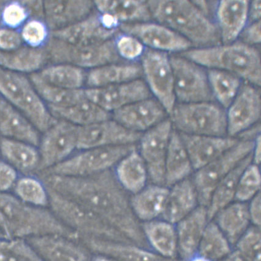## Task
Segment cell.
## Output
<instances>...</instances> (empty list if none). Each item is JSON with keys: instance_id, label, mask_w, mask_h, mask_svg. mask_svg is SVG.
<instances>
[{"instance_id": "6da1fadb", "label": "cell", "mask_w": 261, "mask_h": 261, "mask_svg": "<svg viewBox=\"0 0 261 261\" xmlns=\"http://www.w3.org/2000/svg\"><path fill=\"white\" fill-rule=\"evenodd\" d=\"M47 188L80 204L107 221L131 244L145 248L142 223L132 209L128 194L111 170L86 177L40 174Z\"/></svg>"}, {"instance_id": "7a4b0ae2", "label": "cell", "mask_w": 261, "mask_h": 261, "mask_svg": "<svg viewBox=\"0 0 261 261\" xmlns=\"http://www.w3.org/2000/svg\"><path fill=\"white\" fill-rule=\"evenodd\" d=\"M0 232L6 239H28L59 235L80 241L50 209L28 205L13 195L0 193Z\"/></svg>"}, {"instance_id": "3957f363", "label": "cell", "mask_w": 261, "mask_h": 261, "mask_svg": "<svg viewBox=\"0 0 261 261\" xmlns=\"http://www.w3.org/2000/svg\"><path fill=\"white\" fill-rule=\"evenodd\" d=\"M152 19L200 48L218 45L220 40L217 23L189 1L147 2Z\"/></svg>"}, {"instance_id": "277c9868", "label": "cell", "mask_w": 261, "mask_h": 261, "mask_svg": "<svg viewBox=\"0 0 261 261\" xmlns=\"http://www.w3.org/2000/svg\"><path fill=\"white\" fill-rule=\"evenodd\" d=\"M181 55L202 67L227 72L253 86L261 85L260 53L242 41L189 50Z\"/></svg>"}, {"instance_id": "5b68a950", "label": "cell", "mask_w": 261, "mask_h": 261, "mask_svg": "<svg viewBox=\"0 0 261 261\" xmlns=\"http://www.w3.org/2000/svg\"><path fill=\"white\" fill-rule=\"evenodd\" d=\"M47 189L50 211L63 224L76 233L80 240L90 238L131 244L119 231L91 210L52 189Z\"/></svg>"}, {"instance_id": "8992f818", "label": "cell", "mask_w": 261, "mask_h": 261, "mask_svg": "<svg viewBox=\"0 0 261 261\" xmlns=\"http://www.w3.org/2000/svg\"><path fill=\"white\" fill-rule=\"evenodd\" d=\"M0 94L39 131L44 133L57 121L23 74L0 67Z\"/></svg>"}, {"instance_id": "52a82bcc", "label": "cell", "mask_w": 261, "mask_h": 261, "mask_svg": "<svg viewBox=\"0 0 261 261\" xmlns=\"http://www.w3.org/2000/svg\"><path fill=\"white\" fill-rule=\"evenodd\" d=\"M174 130L196 136H226V110L214 101L176 103L170 114Z\"/></svg>"}, {"instance_id": "ba28073f", "label": "cell", "mask_w": 261, "mask_h": 261, "mask_svg": "<svg viewBox=\"0 0 261 261\" xmlns=\"http://www.w3.org/2000/svg\"><path fill=\"white\" fill-rule=\"evenodd\" d=\"M136 145L82 150L62 163L40 173L69 177H86L110 170Z\"/></svg>"}, {"instance_id": "9c48e42d", "label": "cell", "mask_w": 261, "mask_h": 261, "mask_svg": "<svg viewBox=\"0 0 261 261\" xmlns=\"http://www.w3.org/2000/svg\"><path fill=\"white\" fill-rule=\"evenodd\" d=\"M44 49L49 61L53 64H71L84 70L120 62L113 39L100 44L80 46L50 37Z\"/></svg>"}, {"instance_id": "30bf717a", "label": "cell", "mask_w": 261, "mask_h": 261, "mask_svg": "<svg viewBox=\"0 0 261 261\" xmlns=\"http://www.w3.org/2000/svg\"><path fill=\"white\" fill-rule=\"evenodd\" d=\"M254 140L239 139L233 148L206 166L195 171L193 181L199 205L208 206L219 182L251 154Z\"/></svg>"}, {"instance_id": "8fae6325", "label": "cell", "mask_w": 261, "mask_h": 261, "mask_svg": "<svg viewBox=\"0 0 261 261\" xmlns=\"http://www.w3.org/2000/svg\"><path fill=\"white\" fill-rule=\"evenodd\" d=\"M140 60L145 82L151 96L170 115L176 104L170 56L166 53L146 49Z\"/></svg>"}, {"instance_id": "7c38bea8", "label": "cell", "mask_w": 261, "mask_h": 261, "mask_svg": "<svg viewBox=\"0 0 261 261\" xmlns=\"http://www.w3.org/2000/svg\"><path fill=\"white\" fill-rule=\"evenodd\" d=\"M174 91L179 103L214 101L207 72L202 66L182 56H170Z\"/></svg>"}, {"instance_id": "4fadbf2b", "label": "cell", "mask_w": 261, "mask_h": 261, "mask_svg": "<svg viewBox=\"0 0 261 261\" xmlns=\"http://www.w3.org/2000/svg\"><path fill=\"white\" fill-rule=\"evenodd\" d=\"M120 26L110 15L93 11L73 25L50 32V37L73 45L97 44L113 40L120 32Z\"/></svg>"}, {"instance_id": "5bb4252c", "label": "cell", "mask_w": 261, "mask_h": 261, "mask_svg": "<svg viewBox=\"0 0 261 261\" xmlns=\"http://www.w3.org/2000/svg\"><path fill=\"white\" fill-rule=\"evenodd\" d=\"M78 127L62 120L44 132L40 139V164L37 172H43L70 157L77 149Z\"/></svg>"}, {"instance_id": "9a60e30c", "label": "cell", "mask_w": 261, "mask_h": 261, "mask_svg": "<svg viewBox=\"0 0 261 261\" xmlns=\"http://www.w3.org/2000/svg\"><path fill=\"white\" fill-rule=\"evenodd\" d=\"M173 128L170 119L142 133L139 151L148 170L151 184L165 185V164Z\"/></svg>"}, {"instance_id": "2e32d148", "label": "cell", "mask_w": 261, "mask_h": 261, "mask_svg": "<svg viewBox=\"0 0 261 261\" xmlns=\"http://www.w3.org/2000/svg\"><path fill=\"white\" fill-rule=\"evenodd\" d=\"M142 134L128 130L112 118L78 128L77 149L136 145Z\"/></svg>"}, {"instance_id": "e0dca14e", "label": "cell", "mask_w": 261, "mask_h": 261, "mask_svg": "<svg viewBox=\"0 0 261 261\" xmlns=\"http://www.w3.org/2000/svg\"><path fill=\"white\" fill-rule=\"evenodd\" d=\"M119 30L139 39L148 49L158 52L184 53L193 46L187 39L158 22L124 23Z\"/></svg>"}, {"instance_id": "ac0fdd59", "label": "cell", "mask_w": 261, "mask_h": 261, "mask_svg": "<svg viewBox=\"0 0 261 261\" xmlns=\"http://www.w3.org/2000/svg\"><path fill=\"white\" fill-rule=\"evenodd\" d=\"M226 110L227 136L238 138L259 121L261 99L259 90L253 85L242 86Z\"/></svg>"}, {"instance_id": "d6986e66", "label": "cell", "mask_w": 261, "mask_h": 261, "mask_svg": "<svg viewBox=\"0 0 261 261\" xmlns=\"http://www.w3.org/2000/svg\"><path fill=\"white\" fill-rule=\"evenodd\" d=\"M85 90L88 100L110 113L127 105L152 98L145 81L140 79L118 85Z\"/></svg>"}, {"instance_id": "ffe728a7", "label": "cell", "mask_w": 261, "mask_h": 261, "mask_svg": "<svg viewBox=\"0 0 261 261\" xmlns=\"http://www.w3.org/2000/svg\"><path fill=\"white\" fill-rule=\"evenodd\" d=\"M167 113L154 98L136 102L112 114V118L132 131L142 134L166 119Z\"/></svg>"}, {"instance_id": "44dd1931", "label": "cell", "mask_w": 261, "mask_h": 261, "mask_svg": "<svg viewBox=\"0 0 261 261\" xmlns=\"http://www.w3.org/2000/svg\"><path fill=\"white\" fill-rule=\"evenodd\" d=\"M26 240L45 261L91 260V252L82 243L67 236L47 235Z\"/></svg>"}, {"instance_id": "7402d4cb", "label": "cell", "mask_w": 261, "mask_h": 261, "mask_svg": "<svg viewBox=\"0 0 261 261\" xmlns=\"http://www.w3.org/2000/svg\"><path fill=\"white\" fill-rule=\"evenodd\" d=\"M179 134L194 171L202 169L220 157L233 148L239 140L238 138L228 136H196Z\"/></svg>"}, {"instance_id": "603a6c76", "label": "cell", "mask_w": 261, "mask_h": 261, "mask_svg": "<svg viewBox=\"0 0 261 261\" xmlns=\"http://www.w3.org/2000/svg\"><path fill=\"white\" fill-rule=\"evenodd\" d=\"M209 222L206 207L199 205L175 224L178 257L182 261L197 253L201 239Z\"/></svg>"}, {"instance_id": "cb8c5ba5", "label": "cell", "mask_w": 261, "mask_h": 261, "mask_svg": "<svg viewBox=\"0 0 261 261\" xmlns=\"http://www.w3.org/2000/svg\"><path fill=\"white\" fill-rule=\"evenodd\" d=\"M80 243L91 253L102 254L117 261H177L164 259L148 248L128 243L82 238Z\"/></svg>"}, {"instance_id": "d4e9b609", "label": "cell", "mask_w": 261, "mask_h": 261, "mask_svg": "<svg viewBox=\"0 0 261 261\" xmlns=\"http://www.w3.org/2000/svg\"><path fill=\"white\" fill-rule=\"evenodd\" d=\"M248 1H221L216 9L217 26L224 44L234 43L248 23Z\"/></svg>"}, {"instance_id": "484cf974", "label": "cell", "mask_w": 261, "mask_h": 261, "mask_svg": "<svg viewBox=\"0 0 261 261\" xmlns=\"http://www.w3.org/2000/svg\"><path fill=\"white\" fill-rule=\"evenodd\" d=\"M94 10L91 1H45L44 20L53 32L79 22Z\"/></svg>"}, {"instance_id": "4316f807", "label": "cell", "mask_w": 261, "mask_h": 261, "mask_svg": "<svg viewBox=\"0 0 261 261\" xmlns=\"http://www.w3.org/2000/svg\"><path fill=\"white\" fill-rule=\"evenodd\" d=\"M142 227L150 250L164 259L176 260L178 247L175 224L160 218L143 223Z\"/></svg>"}, {"instance_id": "83f0119b", "label": "cell", "mask_w": 261, "mask_h": 261, "mask_svg": "<svg viewBox=\"0 0 261 261\" xmlns=\"http://www.w3.org/2000/svg\"><path fill=\"white\" fill-rule=\"evenodd\" d=\"M199 206L193 179L189 178L169 188L161 219L176 224Z\"/></svg>"}, {"instance_id": "f1b7e54d", "label": "cell", "mask_w": 261, "mask_h": 261, "mask_svg": "<svg viewBox=\"0 0 261 261\" xmlns=\"http://www.w3.org/2000/svg\"><path fill=\"white\" fill-rule=\"evenodd\" d=\"M0 134L5 138L37 147L39 131L23 114L4 99L0 106Z\"/></svg>"}, {"instance_id": "f546056e", "label": "cell", "mask_w": 261, "mask_h": 261, "mask_svg": "<svg viewBox=\"0 0 261 261\" xmlns=\"http://www.w3.org/2000/svg\"><path fill=\"white\" fill-rule=\"evenodd\" d=\"M142 76V67L137 62L110 63L89 70L86 85L90 88H101L140 79Z\"/></svg>"}, {"instance_id": "4dcf8cb0", "label": "cell", "mask_w": 261, "mask_h": 261, "mask_svg": "<svg viewBox=\"0 0 261 261\" xmlns=\"http://www.w3.org/2000/svg\"><path fill=\"white\" fill-rule=\"evenodd\" d=\"M169 188L163 185L151 184L136 194L132 195V209L140 223L160 219L163 214Z\"/></svg>"}, {"instance_id": "1f68e13d", "label": "cell", "mask_w": 261, "mask_h": 261, "mask_svg": "<svg viewBox=\"0 0 261 261\" xmlns=\"http://www.w3.org/2000/svg\"><path fill=\"white\" fill-rule=\"evenodd\" d=\"M114 174L120 185L128 194H136L148 185V170L137 148L117 163Z\"/></svg>"}, {"instance_id": "d6a6232c", "label": "cell", "mask_w": 261, "mask_h": 261, "mask_svg": "<svg viewBox=\"0 0 261 261\" xmlns=\"http://www.w3.org/2000/svg\"><path fill=\"white\" fill-rule=\"evenodd\" d=\"M194 171L181 138L173 129L165 164V186L170 188L176 183L190 178Z\"/></svg>"}, {"instance_id": "836d02e7", "label": "cell", "mask_w": 261, "mask_h": 261, "mask_svg": "<svg viewBox=\"0 0 261 261\" xmlns=\"http://www.w3.org/2000/svg\"><path fill=\"white\" fill-rule=\"evenodd\" d=\"M48 61L44 48L33 49L25 45L10 52H0V67L21 74L39 73Z\"/></svg>"}, {"instance_id": "e575fe53", "label": "cell", "mask_w": 261, "mask_h": 261, "mask_svg": "<svg viewBox=\"0 0 261 261\" xmlns=\"http://www.w3.org/2000/svg\"><path fill=\"white\" fill-rule=\"evenodd\" d=\"M212 221L215 222L233 247L240 237L252 226L248 203L236 201L222 209Z\"/></svg>"}, {"instance_id": "d590c367", "label": "cell", "mask_w": 261, "mask_h": 261, "mask_svg": "<svg viewBox=\"0 0 261 261\" xmlns=\"http://www.w3.org/2000/svg\"><path fill=\"white\" fill-rule=\"evenodd\" d=\"M47 107L56 118L68 122L78 127H86L112 118V113L101 109L87 98L68 107Z\"/></svg>"}, {"instance_id": "8d00e7d4", "label": "cell", "mask_w": 261, "mask_h": 261, "mask_svg": "<svg viewBox=\"0 0 261 261\" xmlns=\"http://www.w3.org/2000/svg\"><path fill=\"white\" fill-rule=\"evenodd\" d=\"M0 153L16 170L25 174L37 172L40 158L37 147L4 137L0 140Z\"/></svg>"}, {"instance_id": "74e56055", "label": "cell", "mask_w": 261, "mask_h": 261, "mask_svg": "<svg viewBox=\"0 0 261 261\" xmlns=\"http://www.w3.org/2000/svg\"><path fill=\"white\" fill-rule=\"evenodd\" d=\"M95 10L110 15L120 25L149 22L152 19L147 2L95 1Z\"/></svg>"}, {"instance_id": "f35d334b", "label": "cell", "mask_w": 261, "mask_h": 261, "mask_svg": "<svg viewBox=\"0 0 261 261\" xmlns=\"http://www.w3.org/2000/svg\"><path fill=\"white\" fill-rule=\"evenodd\" d=\"M252 162L251 154L241 162L232 172L224 177L216 186L208 206L207 213L210 221L225 207L235 201L237 187L241 174Z\"/></svg>"}, {"instance_id": "ab89813d", "label": "cell", "mask_w": 261, "mask_h": 261, "mask_svg": "<svg viewBox=\"0 0 261 261\" xmlns=\"http://www.w3.org/2000/svg\"><path fill=\"white\" fill-rule=\"evenodd\" d=\"M30 80L47 107H68L86 98L85 89H69L50 85L38 73L31 74Z\"/></svg>"}, {"instance_id": "60d3db41", "label": "cell", "mask_w": 261, "mask_h": 261, "mask_svg": "<svg viewBox=\"0 0 261 261\" xmlns=\"http://www.w3.org/2000/svg\"><path fill=\"white\" fill-rule=\"evenodd\" d=\"M37 73L44 82L60 88L80 89L86 85V72L73 65L53 64Z\"/></svg>"}, {"instance_id": "b9f144b4", "label": "cell", "mask_w": 261, "mask_h": 261, "mask_svg": "<svg viewBox=\"0 0 261 261\" xmlns=\"http://www.w3.org/2000/svg\"><path fill=\"white\" fill-rule=\"evenodd\" d=\"M207 76L214 100L226 110L241 89V79L235 75L217 69H208Z\"/></svg>"}, {"instance_id": "7bdbcfd3", "label": "cell", "mask_w": 261, "mask_h": 261, "mask_svg": "<svg viewBox=\"0 0 261 261\" xmlns=\"http://www.w3.org/2000/svg\"><path fill=\"white\" fill-rule=\"evenodd\" d=\"M233 250V246L215 222L210 221L201 239L197 254L212 261H221Z\"/></svg>"}, {"instance_id": "ee69618b", "label": "cell", "mask_w": 261, "mask_h": 261, "mask_svg": "<svg viewBox=\"0 0 261 261\" xmlns=\"http://www.w3.org/2000/svg\"><path fill=\"white\" fill-rule=\"evenodd\" d=\"M14 194L18 199L29 205L40 208L49 206V194L46 186L40 178L26 176L17 179Z\"/></svg>"}, {"instance_id": "f6af8a7d", "label": "cell", "mask_w": 261, "mask_h": 261, "mask_svg": "<svg viewBox=\"0 0 261 261\" xmlns=\"http://www.w3.org/2000/svg\"><path fill=\"white\" fill-rule=\"evenodd\" d=\"M0 261H45L25 239L0 238Z\"/></svg>"}, {"instance_id": "bcb514c9", "label": "cell", "mask_w": 261, "mask_h": 261, "mask_svg": "<svg viewBox=\"0 0 261 261\" xmlns=\"http://www.w3.org/2000/svg\"><path fill=\"white\" fill-rule=\"evenodd\" d=\"M260 168L253 163L243 171L237 187L235 201L248 203L260 194L261 176Z\"/></svg>"}, {"instance_id": "7dc6e473", "label": "cell", "mask_w": 261, "mask_h": 261, "mask_svg": "<svg viewBox=\"0 0 261 261\" xmlns=\"http://www.w3.org/2000/svg\"><path fill=\"white\" fill-rule=\"evenodd\" d=\"M23 43L33 49H43L50 38V31L44 20L30 18L21 28Z\"/></svg>"}, {"instance_id": "c3c4849f", "label": "cell", "mask_w": 261, "mask_h": 261, "mask_svg": "<svg viewBox=\"0 0 261 261\" xmlns=\"http://www.w3.org/2000/svg\"><path fill=\"white\" fill-rule=\"evenodd\" d=\"M113 41L119 58L125 62H136L142 58L146 49L139 39L122 32L114 37Z\"/></svg>"}, {"instance_id": "681fc988", "label": "cell", "mask_w": 261, "mask_h": 261, "mask_svg": "<svg viewBox=\"0 0 261 261\" xmlns=\"http://www.w3.org/2000/svg\"><path fill=\"white\" fill-rule=\"evenodd\" d=\"M235 249L254 261H260V227L251 226L236 242Z\"/></svg>"}, {"instance_id": "f907efd6", "label": "cell", "mask_w": 261, "mask_h": 261, "mask_svg": "<svg viewBox=\"0 0 261 261\" xmlns=\"http://www.w3.org/2000/svg\"><path fill=\"white\" fill-rule=\"evenodd\" d=\"M29 19V12L22 2H6L0 25L6 28L17 30L21 29Z\"/></svg>"}, {"instance_id": "816d5d0a", "label": "cell", "mask_w": 261, "mask_h": 261, "mask_svg": "<svg viewBox=\"0 0 261 261\" xmlns=\"http://www.w3.org/2000/svg\"><path fill=\"white\" fill-rule=\"evenodd\" d=\"M22 44L19 31L6 28H0V52H10L19 49Z\"/></svg>"}, {"instance_id": "f5cc1de1", "label": "cell", "mask_w": 261, "mask_h": 261, "mask_svg": "<svg viewBox=\"0 0 261 261\" xmlns=\"http://www.w3.org/2000/svg\"><path fill=\"white\" fill-rule=\"evenodd\" d=\"M18 179L17 171L5 161H0V193H7Z\"/></svg>"}, {"instance_id": "db71d44e", "label": "cell", "mask_w": 261, "mask_h": 261, "mask_svg": "<svg viewBox=\"0 0 261 261\" xmlns=\"http://www.w3.org/2000/svg\"><path fill=\"white\" fill-rule=\"evenodd\" d=\"M242 43L253 46L261 41L260 21L248 23L240 35Z\"/></svg>"}, {"instance_id": "11a10c76", "label": "cell", "mask_w": 261, "mask_h": 261, "mask_svg": "<svg viewBox=\"0 0 261 261\" xmlns=\"http://www.w3.org/2000/svg\"><path fill=\"white\" fill-rule=\"evenodd\" d=\"M260 193L248 203V210L252 226L260 227L261 201Z\"/></svg>"}, {"instance_id": "9f6ffc18", "label": "cell", "mask_w": 261, "mask_h": 261, "mask_svg": "<svg viewBox=\"0 0 261 261\" xmlns=\"http://www.w3.org/2000/svg\"><path fill=\"white\" fill-rule=\"evenodd\" d=\"M22 3L28 10L30 18L44 20V2L25 1Z\"/></svg>"}, {"instance_id": "6f0895ef", "label": "cell", "mask_w": 261, "mask_h": 261, "mask_svg": "<svg viewBox=\"0 0 261 261\" xmlns=\"http://www.w3.org/2000/svg\"><path fill=\"white\" fill-rule=\"evenodd\" d=\"M248 23L260 20L261 4L259 0L249 3Z\"/></svg>"}, {"instance_id": "680465c9", "label": "cell", "mask_w": 261, "mask_h": 261, "mask_svg": "<svg viewBox=\"0 0 261 261\" xmlns=\"http://www.w3.org/2000/svg\"><path fill=\"white\" fill-rule=\"evenodd\" d=\"M252 163L259 166L261 160L260 134L254 140L251 152Z\"/></svg>"}, {"instance_id": "91938a15", "label": "cell", "mask_w": 261, "mask_h": 261, "mask_svg": "<svg viewBox=\"0 0 261 261\" xmlns=\"http://www.w3.org/2000/svg\"><path fill=\"white\" fill-rule=\"evenodd\" d=\"M221 261H254L240 253L236 249L230 252L227 256Z\"/></svg>"}, {"instance_id": "94428289", "label": "cell", "mask_w": 261, "mask_h": 261, "mask_svg": "<svg viewBox=\"0 0 261 261\" xmlns=\"http://www.w3.org/2000/svg\"><path fill=\"white\" fill-rule=\"evenodd\" d=\"M90 261H117L113 258L105 256V255L94 254L91 256Z\"/></svg>"}, {"instance_id": "6125c7cd", "label": "cell", "mask_w": 261, "mask_h": 261, "mask_svg": "<svg viewBox=\"0 0 261 261\" xmlns=\"http://www.w3.org/2000/svg\"><path fill=\"white\" fill-rule=\"evenodd\" d=\"M186 261H212L211 260H209L208 259H206V258L202 256H200L199 254H196L194 255L193 256H192L190 258V259H188V260Z\"/></svg>"}, {"instance_id": "be15d7a7", "label": "cell", "mask_w": 261, "mask_h": 261, "mask_svg": "<svg viewBox=\"0 0 261 261\" xmlns=\"http://www.w3.org/2000/svg\"><path fill=\"white\" fill-rule=\"evenodd\" d=\"M5 4H6V2H3V1H0V20H1V16H2L3 8H4Z\"/></svg>"}, {"instance_id": "e7e4bbea", "label": "cell", "mask_w": 261, "mask_h": 261, "mask_svg": "<svg viewBox=\"0 0 261 261\" xmlns=\"http://www.w3.org/2000/svg\"><path fill=\"white\" fill-rule=\"evenodd\" d=\"M0 238H5L1 232H0Z\"/></svg>"}, {"instance_id": "03108f58", "label": "cell", "mask_w": 261, "mask_h": 261, "mask_svg": "<svg viewBox=\"0 0 261 261\" xmlns=\"http://www.w3.org/2000/svg\"><path fill=\"white\" fill-rule=\"evenodd\" d=\"M3 100L2 98H0V106H1L2 101Z\"/></svg>"}]
</instances>
